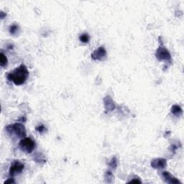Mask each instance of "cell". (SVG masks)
<instances>
[{"label": "cell", "mask_w": 184, "mask_h": 184, "mask_svg": "<svg viewBox=\"0 0 184 184\" xmlns=\"http://www.w3.org/2000/svg\"><path fill=\"white\" fill-rule=\"evenodd\" d=\"M141 183L142 182L140 181L139 179H133V180H130V182H129V183Z\"/></svg>", "instance_id": "d6986e66"}, {"label": "cell", "mask_w": 184, "mask_h": 184, "mask_svg": "<svg viewBox=\"0 0 184 184\" xmlns=\"http://www.w3.org/2000/svg\"><path fill=\"white\" fill-rule=\"evenodd\" d=\"M29 76V71L25 65L22 64L12 72L8 73L7 79L12 81L17 86L23 84Z\"/></svg>", "instance_id": "6da1fadb"}, {"label": "cell", "mask_w": 184, "mask_h": 184, "mask_svg": "<svg viewBox=\"0 0 184 184\" xmlns=\"http://www.w3.org/2000/svg\"><path fill=\"white\" fill-rule=\"evenodd\" d=\"M162 175H163V179L165 180V181L166 182V183H180V181H179L178 179H177L176 178H175L174 176H173V175L169 173V172L164 171L163 172V173H162Z\"/></svg>", "instance_id": "9c48e42d"}, {"label": "cell", "mask_w": 184, "mask_h": 184, "mask_svg": "<svg viewBox=\"0 0 184 184\" xmlns=\"http://www.w3.org/2000/svg\"><path fill=\"white\" fill-rule=\"evenodd\" d=\"M151 166L155 169H163L167 165V161L164 158H157L152 160Z\"/></svg>", "instance_id": "52a82bcc"}, {"label": "cell", "mask_w": 184, "mask_h": 184, "mask_svg": "<svg viewBox=\"0 0 184 184\" xmlns=\"http://www.w3.org/2000/svg\"><path fill=\"white\" fill-rule=\"evenodd\" d=\"M19 147L25 153H31L35 148V143L30 138H25L20 142Z\"/></svg>", "instance_id": "3957f363"}, {"label": "cell", "mask_w": 184, "mask_h": 184, "mask_svg": "<svg viewBox=\"0 0 184 184\" xmlns=\"http://www.w3.org/2000/svg\"><path fill=\"white\" fill-rule=\"evenodd\" d=\"M15 183V181H14V180L13 178H9L4 181V184H6V183Z\"/></svg>", "instance_id": "ac0fdd59"}, {"label": "cell", "mask_w": 184, "mask_h": 184, "mask_svg": "<svg viewBox=\"0 0 184 184\" xmlns=\"http://www.w3.org/2000/svg\"><path fill=\"white\" fill-rule=\"evenodd\" d=\"M36 131H38V133H43V132H45L46 130V127L44 126V125H39V126H38L37 127L35 128Z\"/></svg>", "instance_id": "e0dca14e"}, {"label": "cell", "mask_w": 184, "mask_h": 184, "mask_svg": "<svg viewBox=\"0 0 184 184\" xmlns=\"http://www.w3.org/2000/svg\"><path fill=\"white\" fill-rule=\"evenodd\" d=\"M109 165L113 169L117 168V160L116 157H113L112 159L110 160L109 163Z\"/></svg>", "instance_id": "5bb4252c"}, {"label": "cell", "mask_w": 184, "mask_h": 184, "mask_svg": "<svg viewBox=\"0 0 184 184\" xmlns=\"http://www.w3.org/2000/svg\"><path fill=\"white\" fill-rule=\"evenodd\" d=\"M7 63L8 61L7 56L3 53H1V56H0V65H1V66L4 68L7 65Z\"/></svg>", "instance_id": "7c38bea8"}, {"label": "cell", "mask_w": 184, "mask_h": 184, "mask_svg": "<svg viewBox=\"0 0 184 184\" xmlns=\"http://www.w3.org/2000/svg\"><path fill=\"white\" fill-rule=\"evenodd\" d=\"M6 130L9 135L15 134L20 138H25L26 137L25 127L21 123H15L14 125H8L6 127Z\"/></svg>", "instance_id": "7a4b0ae2"}, {"label": "cell", "mask_w": 184, "mask_h": 184, "mask_svg": "<svg viewBox=\"0 0 184 184\" xmlns=\"http://www.w3.org/2000/svg\"><path fill=\"white\" fill-rule=\"evenodd\" d=\"M18 30H19V27L17 25L14 24L12 25H11L10 28H9V33H10L11 35H14L17 33Z\"/></svg>", "instance_id": "9a60e30c"}, {"label": "cell", "mask_w": 184, "mask_h": 184, "mask_svg": "<svg viewBox=\"0 0 184 184\" xmlns=\"http://www.w3.org/2000/svg\"><path fill=\"white\" fill-rule=\"evenodd\" d=\"M104 107L106 110L108 112H112L116 108V106H115V104L114 102L112 99L109 96L104 98Z\"/></svg>", "instance_id": "ba28073f"}, {"label": "cell", "mask_w": 184, "mask_h": 184, "mask_svg": "<svg viewBox=\"0 0 184 184\" xmlns=\"http://www.w3.org/2000/svg\"><path fill=\"white\" fill-rule=\"evenodd\" d=\"M25 168L24 164L20 163V161H14L12 165H11L10 168H9V175L10 176H14V175H17L18 173H20Z\"/></svg>", "instance_id": "5b68a950"}, {"label": "cell", "mask_w": 184, "mask_h": 184, "mask_svg": "<svg viewBox=\"0 0 184 184\" xmlns=\"http://www.w3.org/2000/svg\"><path fill=\"white\" fill-rule=\"evenodd\" d=\"M106 57V51L104 47H99L91 53V58L95 61H101Z\"/></svg>", "instance_id": "8992f818"}, {"label": "cell", "mask_w": 184, "mask_h": 184, "mask_svg": "<svg viewBox=\"0 0 184 184\" xmlns=\"http://www.w3.org/2000/svg\"><path fill=\"white\" fill-rule=\"evenodd\" d=\"M157 59L160 61H171V55L167 48L163 46H159L155 52Z\"/></svg>", "instance_id": "277c9868"}, {"label": "cell", "mask_w": 184, "mask_h": 184, "mask_svg": "<svg viewBox=\"0 0 184 184\" xmlns=\"http://www.w3.org/2000/svg\"><path fill=\"white\" fill-rule=\"evenodd\" d=\"M171 113L175 116H180L183 114V110L178 105H173L171 107Z\"/></svg>", "instance_id": "8fae6325"}, {"label": "cell", "mask_w": 184, "mask_h": 184, "mask_svg": "<svg viewBox=\"0 0 184 184\" xmlns=\"http://www.w3.org/2000/svg\"><path fill=\"white\" fill-rule=\"evenodd\" d=\"M79 40L82 42V43H86L89 42L90 37L87 33H83V34H82L79 36Z\"/></svg>", "instance_id": "4fadbf2b"}, {"label": "cell", "mask_w": 184, "mask_h": 184, "mask_svg": "<svg viewBox=\"0 0 184 184\" xmlns=\"http://www.w3.org/2000/svg\"><path fill=\"white\" fill-rule=\"evenodd\" d=\"M33 158H34L35 161L36 163H41V164H43V163H46V157H45V155H43V153H36L34 155V157H33Z\"/></svg>", "instance_id": "30bf717a"}, {"label": "cell", "mask_w": 184, "mask_h": 184, "mask_svg": "<svg viewBox=\"0 0 184 184\" xmlns=\"http://www.w3.org/2000/svg\"><path fill=\"white\" fill-rule=\"evenodd\" d=\"M105 178H106V180H107V182H109V183H112L114 178L113 174L112 173L111 171H107L106 173V175H105Z\"/></svg>", "instance_id": "2e32d148"}]
</instances>
